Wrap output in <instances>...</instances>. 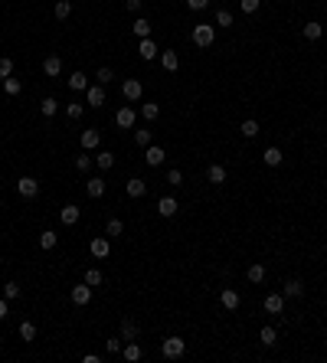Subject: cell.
Instances as JSON below:
<instances>
[{
  "mask_svg": "<svg viewBox=\"0 0 327 363\" xmlns=\"http://www.w3.org/2000/svg\"><path fill=\"white\" fill-rule=\"evenodd\" d=\"M141 114H144L147 121H154L157 114H161V105H157V102H144V105H141Z\"/></svg>",
  "mask_w": 327,
  "mask_h": 363,
  "instance_id": "cell-31",
  "label": "cell"
},
{
  "mask_svg": "<svg viewBox=\"0 0 327 363\" xmlns=\"http://www.w3.org/2000/svg\"><path fill=\"white\" fill-rule=\"evenodd\" d=\"M262 161L268 164V167H278L281 161H285V154H281L278 147H265V154H262Z\"/></svg>",
  "mask_w": 327,
  "mask_h": 363,
  "instance_id": "cell-22",
  "label": "cell"
},
{
  "mask_svg": "<svg viewBox=\"0 0 327 363\" xmlns=\"http://www.w3.org/2000/svg\"><path fill=\"white\" fill-rule=\"evenodd\" d=\"M275 337H278L275 327H262V331H259V340L265 343V347H272V343H275Z\"/></svg>",
  "mask_w": 327,
  "mask_h": 363,
  "instance_id": "cell-37",
  "label": "cell"
},
{
  "mask_svg": "<svg viewBox=\"0 0 327 363\" xmlns=\"http://www.w3.org/2000/svg\"><path fill=\"white\" fill-rule=\"evenodd\" d=\"M281 308H285V295H268L265 298V311L268 314H281Z\"/></svg>",
  "mask_w": 327,
  "mask_h": 363,
  "instance_id": "cell-19",
  "label": "cell"
},
{
  "mask_svg": "<svg viewBox=\"0 0 327 363\" xmlns=\"http://www.w3.org/2000/svg\"><path fill=\"white\" fill-rule=\"evenodd\" d=\"M69 88H72V92H85V88H88L85 72H72V75H69Z\"/></svg>",
  "mask_w": 327,
  "mask_h": 363,
  "instance_id": "cell-25",
  "label": "cell"
},
{
  "mask_svg": "<svg viewBox=\"0 0 327 363\" xmlns=\"http://www.w3.org/2000/svg\"><path fill=\"white\" fill-rule=\"evenodd\" d=\"M85 190H88V197L99 200V197H105V180H102V177H92V180L85 183Z\"/></svg>",
  "mask_w": 327,
  "mask_h": 363,
  "instance_id": "cell-21",
  "label": "cell"
},
{
  "mask_svg": "<svg viewBox=\"0 0 327 363\" xmlns=\"http://www.w3.org/2000/svg\"><path fill=\"white\" fill-rule=\"evenodd\" d=\"M82 111H85V108H82V102H69V105H66V114H69L72 121H75V118H82Z\"/></svg>",
  "mask_w": 327,
  "mask_h": 363,
  "instance_id": "cell-41",
  "label": "cell"
},
{
  "mask_svg": "<svg viewBox=\"0 0 327 363\" xmlns=\"http://www.w3.org/2000/svg\"><path fill=\"white\" fill-rule=\"evenodd\" d=\"M85 99H88L92 108H102V105H105V88L102 85H88L85 88Z\"/></svg>",
  "mask_w": 327,
  "mask_h": 363,
  "instance_id": "cell-9",
  "label": "cell"
},
{
  "mask_svg": "<svg viewBox=\"0 0 327 363\" xmlns=\"http://www.w3.org/2000/svg\"><path fill=\"white\" fill-rule=\"evenodd\" d=\"M20 337H23V340H36V324H33V321H23V324H20Z\"/></svg>",
  "mask_w": 327,
  "mask_h": 363,
  "instance_id": "cell-35",
  "label": "cell"
},
{
  "mask_svg": "<svg viewBox=\"0 0 327 363\" xmlns=\"http://www.w3.org/2000/svg\"><path fill=\"white\" fill-rule=\"evenodd\" d=\"M239 131H242V138H255V135H259V121H252V118H249V121H242V128H239Z\"/></svg>",
  "mask_w": 327,
  "mask_h": 363,
  "instance_id": "cell-39",
  "label": "cell"
},
{
  "mask_svg": "<svg viewBox=\"0 0 327 363\" xmlns=\"http://www.w3.org/2000/svg\"><path fill=\"white\" fill-rule=\"evenodd\" d=\"M95 79H99V85H108L114 75H111V69H108V66H102V69H99V75H95Z\"/></svg>",
  "mask_w": 327,
  "mask_h": 363,
  "instance_id": "cell-45",
  "label": "cell"
},
{
  "mask_svg": "<svg viewBox=\"0 0 327 363\" xmlns=\"http://www.w3.org/2000/svg\"><path fill=\"white\" fill-rule=\"evenodd\" d=\"M157 213H161L164 219H170L177 213V200L174 197H161V200H157Z\"/></svg>",
  "mask_w": 327,
  "mask_h": 363,
  "instance_id": "cell-14",
  "label": "cell"
},
{
  "mask_svg": "<svg viewBox=\"0 0 327 363\" xmlns=\"http://www.w3.org/2000/svg\"><path fill=\"white\" fill-rule=\"evenodd\" d=\"M141 4H144V0H128V4H125V7H128V10H131V13H138V10H141Z\"/></svg>",
  "mask_w": 327,
  "mask_h": 363,
  "instance_id": "cell-51",
  "label": "cell"
},
{
  "mask_svg": "<svg viewBox=\"0 0 327 363\" xmlns=\"http://www.w3.org/2000/svg\"><path fill=\"white\" fill-rule=\"evenodd\" d=\"M121 357H125L128 363H138L141 357H144V350H141V343H138V340H128L125 347H121Z\"/></svg>",
  "mask_w": 327,
  "mask_h": 363,
  "instance_id": "cell-8",
  "label": "cell"
},
{
  "mask_svg": "<svg viewBox=\"0 0 327 363\" xmlns=\"http://www.w3.org/2000/svg\"><path fill=\"white\" fill-rule=\"evenodd\" d=\"M4 298H7V301L20 298V285H16V281H7V285H4Z\"/></svg>",
  "mask_w": 327,
  "mask_h": 363,
  "instance_id": "cell-42",
  "label": "cell"
},
{
  "mask_svg": "<svg viewBox=\"0 0 327 363\" xmlns=\"http://www.w3.org/2000/svg\"><path fill=\"white\" fill-rule=\"evenodd\" d=\"M85 285H102V272L99 269H85Z\"/></svg>",
  "mask_w": 327,
  "mask_h": 363,
  "instance_id": "cell-40",
  "label": "cell"
},
{
  "mask_svg": "<svg viewBox=\"0 0 327 363\" xmlns=\"http://www.w3.org/2000/svg\"><path fill=\"white\" fill-rule=\"evenodd\" d=\"M4 92H7V95H20V92H23L20 79H13V75H10V79H4Z\"/></svg>",
  "mask_w": 327,
  "mask_h": 363,
  "instance_id": "cell-34",
  "label": "cell"
},
{
  "mask_svg": "<svg viewBox=\"0 0 327 363\" xmlns=\"http://www.w3.org/2000/svg\"><path fill=\"white\" fill-rule=\"evenodd\" d=\"M144 161H147V167H161V164H164V147L147 144V150H144Z\"/></svg>",
  "mask_w": 327,
  "mask_h": 363,
  "instance_id": "cell-12",
  "label": "cell"
},
{
  "mask_svg": "<svg viewBox=\"0 0 327 363\" xmlns=\"http://www.w3.org/2000/svg\"><path fill=\"white\" fill-rule=\"evenodd\" d=\"M121 95H125L128 102H138L141 95H144V85H141L138 79H125V82H121Z\"/></svg>",
  "mask_w": 327,
  "mask_h": 363,
  "instance_id": "cell-4",
  "label": "cell"
},
{
  "mask_svg": "<svg viewBox=\"0 0 327 363\" xmlns=\"http://www.w3.org/2000/svg\"><path fill=\"white\" fill-rule=\"evenodd\" d=\"M131 33H134L138 40H147V36H151V23H147L144 16H138V20L131 23Z\"/></svg>",
  "mask_w": 327,
  "mask_h": 363,
  "instance_id": "cell-18",
  "label": "cell"
},
{
  "mask_svg": "<svg viewBox=\"0 0 327 363\" xmlns=\"http://www.w3.org/2000/svg\"><path fill=\"white\" fill-rule=\"evenodd\" d=\"M43 72H46V75H59V72H63V59H59V56H46Z\"/></svg>",
  "mask_w": 327,
  "mask_h": 363,
  "instance_id": "cell-23",
  "label": "cell"
},
{
  "mask_svg": "<svg viewBox=\"0 0 327 363\" xmlns=\"http://www.w3.org/2000/svg\"><path fill=\"white\" fill-rule=\"evenodd\" d=\"M161 350H164L167 360H177V357H183V350H187V340H183V337H167Z\"/></svg>",
  "mask_w": 327,
  "mask_h": 363,
  "instance_id": "cell-2",
  "label": "cell"
},
{
  "mask_svg": "<svg viewBox=\"0 0 327 363\" xmlns=\"http://www.w3.org/2000/svg\"><path fill=\"white\" fill-rule=\"evenodd\" d=\"M219 301H223L226 311H236V308H239V291H236V288H226L223 295H219Z\"/></svg>",
  "mask_w": 327,
  "mask_h": 363,
  "instance_id": "cell-16",
  "label": "cell"
},
{
  "mask_svg": "<svg viewBox=\"0 0 327 363\" xmlns=\"http://www.w3.org/2000/svg\"><path fill=\"white\" fill-rule=\"evenodd\" d=\"M121 340H138V324L134 321H121Z\"/></svg>",
  "mask_w": 327,
  "mask_h": 363,
  "instance_id": "cell-29",
  "label": "cell"
},
{
  "mask_svg": "<svg viewBox=\"0 0 327 363\" xmlns=\"http://www.w3.org/2000/svg\"><path fill=\"white\" fill-rule=\"evenodd\" d=\"M52 13H56V20H69V13H72V0H59V4L52 7Z\"/></svg>",
  "mask_w": 327,
  "mask_h": 363,
  "instance_id": "cell-27",
  "label": "cell"
},
{
  "mask_svg": "<svg viewBox=\"0 0 327 363\" xmlns=\"http://www.w3.org/2000/svg\"><path fill=\"white\" fill-rule=\"evenodd\" d=\"M79 141H82V150H95L102 144V131L88 128V131H82V138H79Z\"/></svg>",
  "mask_w": 327,
  "mask_h": 363,
  "instance_id": "cell-7",
  "label": "cell"
},
{
  "mask_svg": "<svg viewBox=\"0 0 327 363\" xmlns=\"http://www.w3.org/2000/svg\"><path fill=\"white\" fill-rule=\"evenodd\" d=\"M138 52H141V59H144V63H151V59H157V56H161V49H157V43H154L151 36L138 43Z\"/></svg>",
  "mask_w": 327,
  "mask_h": 363,
  "instance_id": "cell-5",
  "label": "cell"
},
{
  "mask_svg": "<svg viewBox=\"0 0 327 363\" xmlns=\"http://www.w3.org/2000/svg\"><path fill=\"white\" fill-rule=\"evenodd\" d=\"M304 295V285L298 278H291V281H285V298H301Z\"/></svg>",
  "mask_w": 327,
  "mask_h": 363,
  "instance_id": "cell-26",
  "label": "cell"
},
{
  "mask_svg": "<svg viewBox=\"0 0 327 363\" xmlns=\"http://www.w3.org/2000/svg\"><path fill=\"white\" fill-rule=\"evenodd\" d=\"M121 347H125V343H121V337H111V340H105V350H108V353H121Z\"/></svg>",
  "mask_w": 327,
  "mask_h": 363,
  "instance_id": "cell-44",
  "label": "cell"
},
{
  "mask_svg": "<svg viewBox=\"0 0 327 363\" xmlns=\"http://www.w3.org/2000/svg\"><path fill=\"white\" fill-rule=\"evenodd\" d=\"M75 167H79V170H82V174H85V170H88V167H92V157H88V154H85V150H82V154H79V157H75Z\"/></svg>",
  "mask_w": 327,
  "mask_h": 363,
  "instance_id": "cell-43",
  "label": "cell"
},
{
  "mask_svg": "<svg viewBox=\"0 0 327 363\" xmlns=\"http://www.w3.org/2000/svg\"><path fill=\"white\" fill-rule=\"evenodd\" d=\"M206 180H209V183H216V187H219V183H226V167H223V164H209Z\"/></svg>",
  "mask_w": 327,
  "mask_h": 363,
  "instance_id": "cell-17",
  "label": "cell"
},
{
  "mask_svg": "<svg viewBox=\"0 0 327 363\" xmlns=\"http://www.w3.org/2000/svg\"><path fill=\"white\" fill-rule=\"evenodd\" d=\"M114 121H118V128H134L138 114H134V108H118V114H114Z\"/></svg>",
  "mask_w": 327,
  "mask_h": 363,
  "instance_id": "cell-10",
  "label": "cell"
},
{
  "mask_svg": "<svg viewBox=\"0 0 327 363\" xmlns=\"http://www.w3.org/2000/svg\"><path fill=\"white\" fill-rule=\"evenodd\" d=\"M40 111H43V114H46V118H52V114H56V111H59V102H56V99H52V95H46V99H43V102H40Z\"/></svg>",
  "mask_w": 327,
  "mask_h": 363,
  "instance_id": "cell-28",
  "label": "cell"
},
{
  "mask_svg": "<svg viewBox=\"0 0 327 363\" xmlns=\"http://www.w3.org/2000/svg\"><path fill=\"white\" fill-rule=\"evenodd\" d=\"M213 40H216V26L213 23H197V26H193V43H197V46L206 49Z\"/></svg>",
  "mask_w": 327,
  "mask_h": 363,
  "instance_id": "cell-1",
  "label": "cell"
},
{
  "mask_svg": "<svg viewBox=\"0 0 327 363\" xmlns=\"http://www.w3.org/2000/svg\"><path fill=\"white\" fill-rule=\"evenodd\" d=\"M79 216H82V209H79L75 203H69V206L59 209V219H63V226H75V223H79Z\"/></svg>",
  "mask_w": 327,
  "mask_h": 363,
  "instance_id": "cell-6",
  "label": "cell"
},
{
  "mask_svg": "<svg viewBox=\"0 0 327 363\" xmlns=\"http://www.w3.org/2000/svg\"><path fill=\"white\" fill-rule=\"evenodd\" d=\"M7 317V298H0V321Z\"/></svg>",
  "mask_w": 327,
  "mask_h": 363,
  "instance_id": "cell-52",
  "label": "cell"
},
{
  "mask_svg": "<svg viewBox=\"0 0 327 363\" xmlns=\"http://www.w3.org/2000/svg\"><path fill=\"white\" fill-rule=\"evenodd\" d=\"M216 23H219V26H233V13H229V10H219V13H216Z\"/></svg>",
  "mask_w": 327,
  "mask_h": 363,
  "instance_id": "cell-47",
  "label": "cell"
},
{
  "mask_svg": "<svg viewBox=\"0 0 327 363\" xmlns=\"http://www.w3.org/2000/svg\"><path fill=\"white\" fill-rule=\"evenodd\" d=\"M161 63H164L167 72H177V69H180V59H177V52H170V49L161 52Z\"/></svg>",
  "mask_w": 327,
  "mask_h": 363,
  "instance_id": "cell-24",
  "label": "cell"
},
{
  "mask_svg": "<svg viewBox=\"0 0 327 363\" xmlns=\"http://www.w3.org/2000/svg\"><path fill=\"white\" fill-rule=\"evenodd\" d=\"M56 242H59L56 229H43V233H40V245H43V249H56Z\"/></svg>",
  "mask_w": 327,
  "mask_h": 363,
  "instance_id": "cell-20",
  "label": "cell"
},
{
  "mask_svg": "<svg viewBox=\"0 0 327 363\" xmlns=\"http://www.w3.org/2000/svg\"><path fill=\"white\" fill-rule=\"evenodd\" d=\"M105 233H108V236H121V233H125V223H121V219H108V226H105Z\"/></svg>",
  "mask_w": 327,
  "mask_h": 363,
  "instance_id": "cell-38",
  "label": "cell"
},
{
  "mask_svg": "<svg viewBox=\"0 0 327 363\" xmlns=\"http://www.w3.org/2000/svg\"><path fill=\"white\" fill-rule=\"evenodd\" d=\"M95 164H99L102 170H111V167H114V154H111V150H102V154L95 157Z\"/></svg>",
  "mask_w": 327,
  "mask_h": 363,
  "instance_id": "cell-32",
  "label": "cell"
},
{
  "mask_svg": "<svg viewBox=\"0 0 327 363\" xmlns=\"http://www.w3.org/2000/svg\"><path fill=\"white\" fill-rule=\"evenodd\" d=\"M187 7H190V10H206L209 0H187Z\"/></svg>",
  "mask_w": 327,
  "mask_h": 363,
  "instance_id": "cell-50",
  "label": "cell"
},
{
  "mask_svg": "<svg viewBox=\"0 0 327 363\" xmlns=\"http://www.w3.org/2000/svg\"><path fill=\"white\" fill-rule=\"evenodd\" d=\"M125 190H128V197H144V193H147V183L144 180H141V177H131V180L125 183Z\"/></svg>",
  "mask_w": 327,
  "mask_h": 363,
  "instance_id": "cell-11",
  "label": "cell"
},
{
  "mask_svg": "<svg viewBox=\"0 0 327 363\" xmlns=\"http://www.w3.org/2000/svg\"><path fill=\"white\" fill-rule=\"evenodd\" d=\"M167 183H170V187H180V183H183V174H180V170H170V174H167Z\"/></svg>",
  "mask_w": 327,
  "mask_h": 363,
  "instance_id": "cell-49",
  "label": "cell"
},
{
  "mask_svg": "<svg viewBox=\"0 0 327 363\" xmlns=\"http://www.w3.org/2000/svg\"><path fill=\"white\" fill-rule=\"evenodd\" d=\"M262 278H265V265H259V262L249 265V281H252V285H259Z\"/></svg>",
  "mask_w": 327,
  "mask_h": 363,
  "instance_id": "cell-36",
  "label": "cell"
},
{
  "mask_svg": "<svg viewBox=\"0 0 327 363\" xmlns=\"http://www.w3.org/2000/svg\"><path fill=\"white\" fill-rule=\"evenodd\" d=\"M72 301H75V304H88V301H92V285H85V281H82V285H75L72 288Z\"/></svg>",
  "mask_w": 327,
  "mask_h": 363,
  "instance_id": "cell-15",
  "label": "cell"
},
{
  "mask_svg": "<svg viewBox=\"0 0 327 363\" xmlns=\"http://www.w3.org/2000/svg\"><path fill=\"white\" fill-rule=\"evenodd\" d=\"M321 33H324V26L311 20V23H304V40H321Z\"/></svg>",
  "mask_w": 327,
  "mask_h": 363,
  "instance_id": "cell-30",
  "label": "cell"
},
{
  "mask_svg": "<svg viewBox=\"0 0 327 363\" xmlns=\"http://www.w3.org/2000/svg\"><path fill=\"white\" fill-rule=\"evenodd\" d=\"M16 193H20L23 200H33L40 193V183L33 180V177H20V180H16Z\"/></svg>",
  "mask_w": 327,
  "mask_h": 363,
  "instance_id": "cell-3",
  "label": "cell"
},
{
  "mask_svg": "<svg viewBox=\"0 0 327 363\" xmlns=\"http://www.w3.org/2000/svg\"><path fill=\"white\" fill-rule=\"evenodd\" d=\"M88 249H92V255H95V259H108V252H111V242H108V239H92V245H88Z\"/></svg>",
  "mask_w": 327,
  "mask_h": 363,
  "instance_id": "cell-13",
  "label": "cell"
},
{
  "mask_svg": "<svg viewBox=\"0 0 327 363\" xmlns=\"http://www.w3.org/2000/svg\"><path fill=\"white\" fill-rule=\"evenodd\" d=\"M134 141H138V147H147L151 144V131H134Z\"/></svg>",
  "mask_w": 327,
  "mask_h": 363,
  "instance_id": "cell-46",
  "label": "cell"
},
{
  "mask_svg": "<svg viewBox=\"0 0 327 363\" xmlns=\"http://www.w3.org/2000/svg\"><path fill=\"white\" fill-rule=\"evenodd\" d=\"M10 75H13V59L10 56H0V82L10 79Z\"/></svg>",
  "mask_w": 327,
  "mask_h": 363,
  "instance_id": "cell-33",
  "label": "cell"
},
{
  "mask_svg": "<svg viewBox=\"0 0 327 363\" xmlns=\"http://www.w3.org/2000/svg\"><path fill=\"white\" fill-rule=\"evenodd\" d=\"M239 4H242V13H255L262 0H239Z\"/></svg>",
  "mask_w": 327,
  "mask_h": 363,
  "instance_id": "cell-48",
  "label": "cell"
}]
</instances>
